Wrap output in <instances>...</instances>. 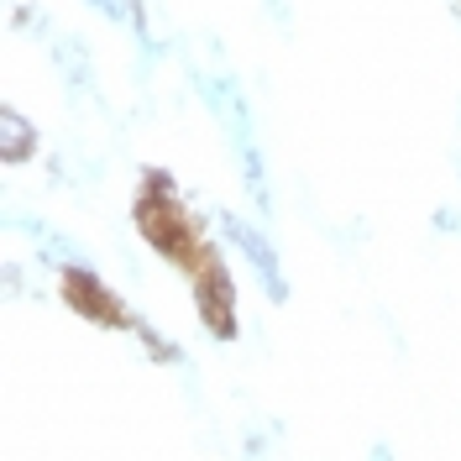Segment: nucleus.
Returning a JSON list of instances; mask_svg holds the SVG:
<instances>
[{"mask_svg": "<svg viewBox=\"0 0 461 461\" xmlns=\"http://www.w3.org/2000/svg\"><path fill=\"white\" fill-rule=\"evenodd\" d=\"M142 230H147V241H152L158 252H168V258H178V262H189V252H194L189 221H184L168 200H158V194L142 200Z\"/></svg>", "mask_w": 461, "mask_h": 461, "instance_id": "1", "label": "nucleus"}, {"mask_svg": "<svg viewBox=\"0 0 461 461\" xmlns=\"http://www.w3.org/2000/svg\"><path fill=\"white\" fill-rule=\"evenodd\" d=\"M221 226H226V236L236 241V247H241V252H247V262H252V273L262 278V288H267L273 299H284L288 284H284V273H278V258H273V247H267V241H262V236H258L252 226H241L236 215H226Z\"/></svg>", "mask_w": 461, "mask_h": 461, "instance_id": "2", "label": "nucleus"}, {"mask_svg": "<svg viewBox=\"0 0 461 461\" xmlns=\"http://www.w3.org/2000/svg\"><path fill=\"white\" fill-rule=\"evenodd\" d=\"M200 310L221 336H230V325H236V320H230V278L221 267H204L200 273Z\"/></svg>", "mask_w": 461, "mask_h": 461, "instance_id": "3", "label": "nucleus"}, {"mask_svg": "<svg viewBox=\"0 0 461 461\" xmlns=\"http://www.w3.org/2000/svg\"><path fill=\"white\" fill-rule=\"evenodd\" d=\"M68 299H74L79 310H89L95 320H121V310H111V304H100V299H105V288L95 284L89 273H74V278H68Z\"/></svg>", "mask_w": 461, "mask_h": 461, "instance_id": "4", "label": "nucleus"}, {"mask_svg": "<svg viewBox=\"0 0 461 461\" xmlns=\"http://www.w3.org/2000/svg\"><path fill=\"white\" fill-rule=\"evenodd\" d=\"M22 131H27V126H22V115L5 111V158H11V163L22 158Z\"/></svg>", "mask_w": 461, "mask_h": 461, "instance_id": "5", "label": "nucleus"}, {"mask_svg": "<svg viewBox=\"0 0 461 461\" xmlns=\"http://www.w3.org/2000/svg\"><path fill=\"white\" fill-rule=\"evenodd\" d=\"M373 461H393V456H388V446H377V451H373Z\"/></svg>", "mask_w": 461, "mask_h": 461, "instance_id": "6", "label": "nucleus"}]
</instances>
